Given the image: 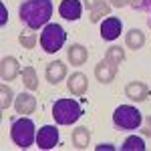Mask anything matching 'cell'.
<instances>
[{"label":"cell","instance_id":"cell-1","mask_svg":"<svg viewBox=\"0 0 151 151\" xmlns=\"http://www.w3.org/2000/svg\"><path fill=\"white\" fill-rule=\"evenodd\" d=\"M20 20L30 30H36L40 26H47L52 16V0H26L18 8Z\"/></svg>","mask_w":151,"mask_h":151},{"label":"cell","instance_id":"cell-2","mask_svg":"<svg viewBox=\"0 0 151 151\" xmlns=\"http://www.w3.org/2000/svg\"><path fill=\"white\" fill-rule=\"evenodd\" d=\"M10 139L20 147V149H28L32 143L36 141V133H35V123L28 117H18L14 119L10 125Z\"/></svg>","mask_w":151,"mask_h":151},{"label":"cell","instance_id":"cell-3","mask_svg":"<svg viewBox=\"0 0 151 151\" xmlns=\"http://www.w3.org/2000/svg\"><path fill=\"white\" fill-rule=\"evenodd\" d=\"M83 115V107L75 99H58L52 105V117L58 125H70L79 121Z\"/></svg>","mask_w":151,"mask_h":151},{"label":"cell","instance_id":"cell-4","mask_svg":"<svg viewBox=\"0 0 151 151\" xmlns=\"http://www.w3.org/2000/svg\"><path fill=\"white\" fill-rule=\"evenodd\" d=\"M141 121V111L133 105H119L113 113V123H115L117 129H125V131H131V129H139Z\"/></svg>","mask_w":151,"mask_h":151},{"label":"cell","instance_id":"cell-5","mask_svg":"<svg viewBox=\"0 0 151 151\" xmlns=\"http://www.w3.org/2000/svg\"><path fill=\"white\" fill-rule=\"evenodd\" d=\"M67 40V32L60 24H47L40 32V47L45 48V52H58Z\"/></svg>","mask_w":151,"mask_h":151},{"label":"cell","instance_id":"cell-6","mask_svg":"<svg viewBox=\"0 0 151 151\" xmlns=\"http://www.w3.org/2000/svg\"><path fill=\"white\" fill-rule=\"evenodd\" d=\"M36 145L40 149H55L58 145V129L55 125H45L36 133Z\"/></svg>","mask_w":151,"mask_h":151},{"label":"cell","instance_id":"cell-7","mask_svg":"<svg viewBox=\"0 0 151 151\" xmlns=\"http://www.w3.org/2000/svg\"><path fill=\"white\" fill-rule=\"evenodd\" d=\"M58 14L65 20H79L83 14V4L81 0H63L58 6Z\"/></svg>","mask_w":151,"mask_h":151},{"label":"cell","instance_id":"cell-8","mask_svg":"<svg viewBox=\"0 0 151 151\" xmlns=\"http://www.w3.org/2000/svg\"><path fill=\"white\" fill-rule=\"evenodd\" d=\"M121 28H123V24H121V20L117 16L105 18L101 22V36H103V40H115V38H119Z\"/></svg>","mask_w":151,"mask_h":151},{"label":"cell","instance_id":"cell-9","mask_svg":"<svg viewBox=\"0 0 151 151\" xmlns=\"http://www.w3.org/2000/svg\"><path fill=\"white\" fill-rule=\"evenodd\" d=\"M67 89H69V93L75 95V97L85 95L87 89H89V79H87V75H83V73L70 75V79L67 81Z\"/></svg>","mask_w":151,"mask_h":151},{"label":"cell","instance_id":"cell-10","mask_svg":"<svg viewBox=\"0 0 151 151\" xmlns=\"http://www.w3.org/2000/svg\"><path fill=\"white\" fill-rule=\"evenodd\" d=\"M125 97L131 99V101H135V103H141V101H145V99L149 97V87H147L145 83L133 81L125 87Z\"/></svg>","mask_w":151,"mask_h":151},{"label":"cell","instance_id":"cell-11","mask_svg":"<svg viewBox=\"0 0 151 151\" xmlns=\"http://www.w3.org/2000/svg\"><path fill=\"white\" fill-rule=\"evenodd\" d=\"M14 109L20 115H30L36 109V99L30 93H20L16 97V101H14Z\"/></svg>","mask_w":151,"mask_h":151},{"label":"cell","instance_id":"cell-12","mask_svg":"<svg viewBox=\"0 0 151 151\" xmlns=\"http://www.w3.org/2000/svg\"><path fill=\"white\" fill-rule=\"evenodd\" d=\"M20 73V67H18V60L14 57H4L2 63H0V77L2 81H12L16 79V75Z\"/></svg>","mask_w":151,"mask_h":151},{"label":"cell","instance_id":"cell-13","mask_svg":"<svg viewBox=\"0 0 151 151\" xmlns=\"http://www.w3.org/2000/svg\"><path fill=\"white\" fill-rule=\"evenodd\" d=\"M115 75H117V67L111 65L109 60H105V58L95 67V77L99 83H111L115 79Z\"/></svg>","mask_w":151,"mask_h":151},{"label":"cell","instance_id":"cell-14","mask_svg":"<svg viewBox=\"0 0 151 151\" xmlns=\"http://www.w3.org/2000/svg\"><path fill=\"white\" fill-rule=\"evenodd\" d=\"M65 77H67V65L63 60H55L47 67V81L50 85H58Z\"/></svg>","mask_w":151,"mask_h":151},{"label":"cell","instance_id":"cell-15","mask_svg":"<svg viewBox=\"0 0 151 151\" xmlns=\"http://www.w3.org/2000/svg\"><path fill=\"white\" fill-rule=\"evenodd\" d=\"M67 57H69V63L75 65V67H81L87 63L89 58V50L83 47V45H70L69 50H67Z\"/></svg>","mask_w":151,"mask_h":151},{"label":"cell","instance_id":"cell-16","mask_svg":"<svg viewBox=\"0 0 151 151\" xmlns=\"http://www.w3.org/2000/svg\"><path fill=\"white\" fill-rule=\"evenodd\" d=\"M91 143V131L87 127H77L73 131V145L77 149H87Z\"/></svg>","mask_w":151,"mask_h":151},{"label":"cell","instance_id":"cell-17","mask_svg":"<svg viewBox=\"0 0 151 151\" xmlns=\"http://www.w3.org/2000/svg\"><path fill=\"white\" fill-rule=\"evenodd\" d=\"M125 45H127L129 48H133V50H139V48L145 45V35H143V30L131 28L127 35H125Z\"/></svg>","mask_w":151,"mask_h":151},{"label":"cell","instance_id":"cell-18","mask_svg":"<svg viewBox=\"0 0 151 151\" xmlns=\"http://www.w3.org/2000/svg\"><path fill=\"white\" fill-rule=\"evenodd\" d=\"M22 83L28 91H36L38 89V77H36V70L32 67L22 69Z\"/></svg>","mask_w":151,"mask_h":151},{"label":"cell","instance_id":"cell-19","mask_svg":"<svg viewBox=\"0 0 151 151\" xmlns=\"http://www.w3.org/2000/svg\"><path fill=\"white\" fill-rule=\"evenodd\" d=\"M105 60H109L111 65H121L123 60H125V50L121 47H109L107 48V52H105Z\"/></svg>","mask_w":151,"mask_h":151},{"label":"cell","instance_id":"cell-20","mask_svg":"<svg viewBox=\"0 0 151 151\" xmlns=\"http://www.w3.org/2000/svg\"><path fill=\"white\" fill-rule=\"evenodd\" d=\"M121 149H123V151H143V149H145V143H143L141 137L131 135V137H127V139L123 141Z\"/></svg>","mask_w":151,"mask_h":151},{"label":"cell","instance_id":"cell-21","mask_svg":"<svg viewBox=\"0 0 151 151\" xmlns=\"http://www.w3.org/2000/svg\"><path fill=\"white\" fill-rule=\"evenodd\" d=\"M109 12H111V6L107 4V2H101L99 6H95L93 10H91V22H101V18L103 16H109Z\"/></svg>","mask_w":151,"mask_h":151},{"label":"cell","instance_id":"cell-22","mask_svg":"<svg viewBox=\"0 0 151 151\" xmlns=\"http://www.w3.org/2000/svg\"><path fill=\"white\" fill-rule=\"evenodd\" d=\"M0 95H2V101H0V109L2 111H6L8 107L12 105V89L4 83L2 87H0Z\"/></svg>","mask_w":151,"mask_h":151},{"label":"cell","instance_id":"cell-23","mask_svg":"<svg viewBox=\"0 0 151 151\" xmlns=\"http://www.w3.org/2000/svg\"><path fill=\"white\" fill-rule=\"evenodd\" d=\"M18 42H20L24 48H35V45H36V32H32V30H24L22 35L18 36Z\"/></svg>","mask_w":151,"mask_h":151},{"label":"cell","instance_id":"cell-24","mask_svg":"<svg viewBox=\"0 0 151 151\" xmlns=\"http://www.w3.org/2000/svg\"><path fill=\"white\" fill-rule=\"evenodd\" d=\"M141 8L147 10V14H149V16H147V24L151 26V0H143V6H141Z\"/></svg>","mask_w":151,"mask_h":151},{"label":"cell","instance_id":"cell-25","mask_svg":"<svg viewBox=\"0 0 151 151\" xmlns=\"http://www.w3.org/2000/svg\"><path fill=\"white\" fill-rule=\"evenodd\" d=\"M6 20H8V12H6V8H4V4H0V24L4 26Z\"/></svg>","mask_w":151,"mask_h":151},{"label":"cell","instance_id":"cell-26","mask_svg":"<svg viewBox=\"0 0 151 151\" xmlns=\"http://www.w3.org/2000/svg\"><path fill=\"white\" fill-rule=\"evenodd\" d=\"M101 2H103V0H85V6H87L89 10H93L95 6H99Z\"/></svg>","mask_w":151,"mask_h":151},{"label":"cell","instance_id":"cell-27","mask_svg":"<svg viewBox=\"0 0 151 151\" xmlns=\"http://www.w3.org/2000/svg\"><path fill=\"white\" fill-rule=\"evenodd\" d=\"M127 4H129V0H111V6H115V8H123Z\"/></svg>","mask_w":151,"mask_h":151},{"label":"cell","instance_id":"cell-28","mask_svg":"<svg viewBox=\"0 0 151 151\" xmlns=\"http://www.w3.org/2000/svg\"><path fill=\"white\" fill-rule=\"evenodd\" d=\"M143 135H151V117H147V121H145V129H143Z\"/></svg>","mask_w":151,"mask_h":151},{"label":"cell","instance_id":"cell-29","mask_svg":"<svg viewBox=\"0 0 151 151\" xmlns=\"http://www.w3.org/2000/svg\"><path fill=\"white\" fill-rule=\"evenodd\" d=\"M129 4H131L133 8H139V10H141V6H143V0H129Z\"/></svg>","mask_w":151,"mask_h":151},{"label":"cell","instance_id":"cell-30","mask_svg":"<svg viewBox=\"0 0 151 151\" xmlns=\"http://www.w3.org/2000/svg\"><path fill=\"white\" fill-rule=\"evenodd\" d=\"M97 149L101 151V149H113V147H111V145H99V147H97Z\"/></svg>","mask_w":151,"mask_h":151}]
</instances>
